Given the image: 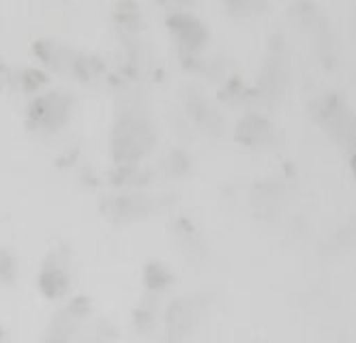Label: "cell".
I'll list each match as a JSON object with an SVG mask.
<instances>
[{"instance_id":"cell-1","label":"cell","mask_w":356,"mask_h":343,"mask_svg":"<svg viewBox=\"0 0 356 343\" xmlns=\"http://www.w3.org/2000/svg\"><path fill=\"white\" fill-rule=\"evenodd\" d=\"M69 260L65 249L49 251L39 271V289L45 298H63L69 289Z\"/></svg>"},{"instance_id":"cell-2","label":"cell","mask_w":356,"mask_h":343,"mask_svg":"<svg viewBox=\"0 0 356 343\" xmlns=\"http://www.w3.org/2000/svg\"><path fill=\"white\" fill-rule=\"evenodd\" d=\"M17 279V257L9 249H0V283L11 285Z\"/></svg>"},{"instance_id":"cell-3","label":"cell","mask_w":356,"mask_h":343,"mask_svg":"<svg viewBox=\"0 0 356 343\" xmlns=\"http://www.w3.org/2000/svg\"><path fill=\"white\" fill-rule=\"evenodd\" d=\"M0 343H7V333L0 328Z\"/></svg>"}]
</instances>
